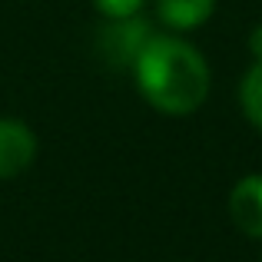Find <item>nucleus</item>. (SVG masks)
Listing matches in <instances>:
<instances>
[{"label": "nucleus", "instance_id": "obj_1", "mask_svg": "<svg viewBox=\"0 0 262 262\" xmlns=\"http://www.w3.org/2000/svg\"><path fill=\"white\" fill-rule=\"evenodd\" d=\"M136 83L163 113H192L209 93V67L189 43L156 33L136 57Z\"/></svg>", "mask_w": 262, "mask_h": 262}, {"label": "nucleus", "instance_id": "obj_2", "mask_svg": "<svg viewBox=\"0 0 262 262\" xmlns=\"http://www.w3.org/2000/svg\"><path fill=\"white\" fill-rule=\"evenodd\" d=\"M156 30L140 17H116L96 33V50L110 67H133Z\"/></svg>", "mask_w": 262, "mask_h": 262}, {"label": "nucleus", "instance_id": "obj_3", "mask_svg": "<svg viewBox=\"0 0 262 262\" xmlns=\"http://www.w3.org/2000/svg\"><path fill=\"white\" fill-rule=\"evenodd\" d=\"M37 156L33 133L17 120H0V179H13L24 173Z\"/></svg>", "mask_w": 262, "mask_h": 262}, {"label": "nucleus", "instance_id": "obj_4", "mask_svg": "<svg viewBox=\"0 0 262 262\" xmlns=\"http://www.w3.org/2000/svg\"><path fill=\"white\" fill-rule=\"evenodd\" d=\"M229 216L246 236L262 239V176H246L232 186Z\"/></svg>", "mask_w": 262, "mask_h": 262}, {"label": "nucleus", "instance_id": "obj_5", "mask_svg": "<svg viewBox=\"0 0 262 262\" xmlns=\"http://www.w3.org/2000/svg\"><path fill=\"white\" fill-rule=\"evenodd\" d=\"M212 7L216 0H156L160 20L173 30H196L199 24H206Z\"/></svg>", "mask_w": 262, "mask_h": 262}, {"label": "nucleus", "instance_id": "obj_6", "mask_svg": "<svg viewBox=\"0 0 262 262\" xmlns=\"http://www.w3.org/2000/svg\"><path fill=\"white\" fill-rule=\"evenodd\" d=\"M239 100H243V110H246V116L252 120V126L262 129V60H256L252 70L243 77Z\"/></svg>", "mask_w": 262, "mask_h": 262}, {"label": "nucleus", "instance_id": "obj_7", "mask_svg": "<svg viewBox=\"0 0 262 262\" xmlns=\"http://www.w3.org/2000/svg\"><path fill=\"white\" fill-rule=\"evenodd\" d=\"M93 4H96L100 13H106L110 20H116V17H136L146 0H93Z\"/></svg>", "mask_w": 262, "mask_h": 262}, {"label": "nucleus", "instance_id": "obj_8", "mask_svg": "<svg viewBox=\"0 0 262 262\" xmlns=\"http://www.w3.org/2000/svg\"><path fill=\"white\" fill-rule=\"evenodd\" d=\"M249 47H252V57L262 60V27H256L252 30V40H249Z\"/></svg>", "mask_w": 262, "mask_h": 262}]
</instances>
